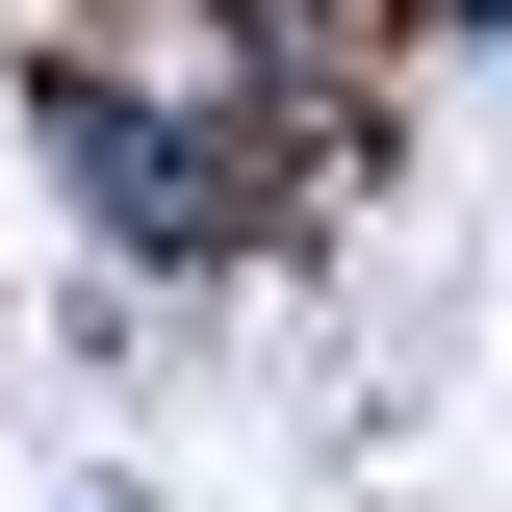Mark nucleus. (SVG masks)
<instances>
[{
	"mask_svg": "<svg viewBox=\"0 0 512 512\" xmlns=\"http://www.w3.org/2000/svg\"><path fill=\"white\" fill-rule=\"evenodd\" d=\"M52 154H77V205H103L128 256H205V231H231V154H205V128H154L128 77H52Z\"/></svg>",
	"mask_w": 512,
	"mask_h": 512,
	"instance_id": "obj_1",
	"label": "nucleus"
}]
</instances>
